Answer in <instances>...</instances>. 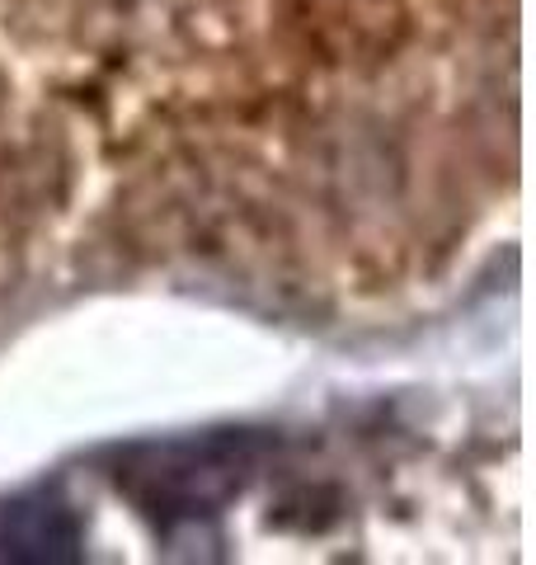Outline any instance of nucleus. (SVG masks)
I'll return each mask as SVG.
<instances>
[{"label":"nucleus","instance_id":"2","mask_svg":"<svg viewBox=\"0 0 536 565\" xmlns=\"http://www.w3.org/2000/svg\"><path fill=\"white\" fill-rule=\"evenodd\" d=\"M0 561L76 565L85 561V519L62 490L39 486L0 504Z\"/></svg>","mask_w":536,"mask_h":565},{"label":"nucleus","instance_id":"1","mask_svg":"<svg viewBox=\"0 0 536 565\" xmlns=\"http://www.w3.org/2000/svg\"><path fill=\"white\" fill-rule=\"evenodd\" d=\"M268 452L259 429H203L174 438H141L114 452V486L118 494L147 514L160 533L199 527L217 519L245 486Z\"/></svg>","mask_w":536,"mask_h":565}]
</instances>
